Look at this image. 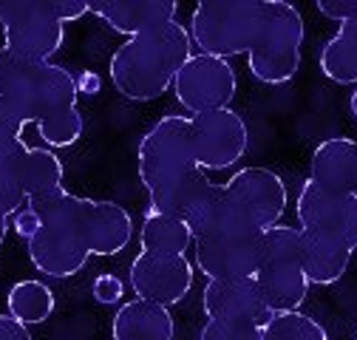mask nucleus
<instances>
[{
    "label": "nucleus",
    "instance_id": "nucleus-1",
    "mask_svg": "<svg viewBox=\"0 0 357 340\" xmlns=\"http://www.w3.org/2000/svg\"><path fill=\"white\" fill-rule=\"evenodd\" d=\"M303 37V17L287 0H202L190 17V40L202 54H247L250 74L264 85H284L298 74Z\"/></svg>",
    "mask_w": 357,
    "mask_h": 340
},
{
    "label": "nucleus",
    "instance_id": "nucleus-31",
    "mask_svg": "<svg viewBox=\"0 0 357 340\" xmlns=\"http://www.w3.org/2000/svg\"><path fill=\"white\" fill-rule=\"evenodd\" d=\"M40 224H43V222H40V212H37L29 201L12 212V230H15L20 238H26V241L40 230Z\"/></svg>",
    "mask_w": 357,
    "mask_h": 340
},
{
    "label": "nucleus",
    "instance_id": "nucleus-34",
    "mask_svg": "<svg viewBox=\"0 0 357 340\" xmlns=\"http://www.w3.org/2000/svg\"><path fill=\"white\" fill-rule=\"evenodd\" d=\"M0 340H34V337L23 320L6 312V315H0Z\"/></svg>",
    "mask_w": 357,
    "mask_h": 340
},
{
    "label": "nucleus",
    "instance_id": "nucleus-4",
    "mask_svg": "<svg viewBox=\"0 0 357 340\" xmlns=\"http://www.w3.org/2000/svg\"><path fill=\"white\" fill-rule=\"evenodd\" d=\"M0 97H6L26 122H40L77 108L79 85L66 65L0 46Z\"/></svg>",
    "mask_w": 357,
    "mask_h": 340
},
{
    "label": "nucleus",
    "instance_id": "nucleus-16",
    "mask_svg": "<svg viewBox=\"0 0 357 340\" xmlns=\"http://www.w3.org/2000/svg\"><path fill=\"white\" fill-rule=\"evenodd\" d=\"M111 337L114 340H173L176 337V320L167 307L133 298L122 304L119 312L111 320Z\"/></svg>",
    "mask_w": 357,
    "mask_h": 340
},
{
    "label": "nucleus",
    "instance_id": "nucleus-37",
    "mask_svg": "<svg viewBox=\"0 0 357 340\" xmlns=\"http://www.w3.org/2000/svg\"><path fill=\"white\" fill-rule=\"evenodd\" d=\"M354 340H357V337H354Z\"/></svg>",
    "mask_w": 357,
    "mask_h": 340
},
{
    "label": "nucleus",
    "instance_id": "nucleus-27",
    "mask_svg": "<svg viewBox=\"0 0 357 340\" xmlns=\"http://www.w3.org/2000/svg\"><path fill=\"white\" fill-rule=\"evenodd\" d=\"M15 153H17V148L15 150H0V207H6L12 212L26 204V193H23V185H20Z\"/></svg>",
    "mask_w": 357,
    "mask_h": 340
},
{
    "label": "nucleus",
    "instance_id": "nucleus-33",
    "mask_svg": "<svg viewBox=\"0 0 357 340\" xmlns=\"http://www.w3.org/2000/svg\"><path fill=\"white\" fill-rule=\"evenodd\" d=\"M52 9L60 17V23H74L91 12V3L88 0H52Z\"/></svg>",
    "mask_w": 357,
    "mask_h": 340
},
{
    "label": "nucleus",
    "instance_id": "nucleus-26",
    "mask_svg": "<svg viewBox=\"0 0 357 340\" xmlns=\"http://www.w3.org/2000/svg\"><path fill=\"white\" fill-rule=\"evenodd\" d=\"M37 125V134L43 137L49 148H71L79 142L82 131H85V119L77 108H68V111H60L49 119H40L34 122Z\"/></svg>",
    "mask_w": 357,
    "mask_h": 340
},
{
    "label": "nucleus",
    "instance_id": "nucleus-13",
    "mask_svg": "<svg viewBox=\"0 0 357 340\" xmlns=\"http://www.w3.org/2000/svg\"><path fill=\"white\" fill-rule=\"evenodd\" d=\"M202 309L207 318L244 320V323H255V326H264L273 318L255 278L207 281V286L202 292Z\"/></svg>",
    "mask_w": 357,
    "mask_h": 340
},
{
    "label": "nucleus",
    "instance_id": "nucleus-17",
    "mask_svg": "<svg viewBox=\"0 0 357 340\" xmlns=\"http://www.w3.org/2000/svg\"><path fill=\"white\" fill-rule=\"evenodd\" d=\"M255 281L261 286V295L270 312H295L303 307L309 295V281L301 270V264H264L255 272Z\"/></svg>",
    "mask_w": 357,
    "mask_h": 340
},
{
    "label": "nucleus",
    "instance_id": "nucleus-12",
    "mask_svg": "<svg viewBox=\"0 0 357 340\" xmlns=\"http://www.w3.org/2000/svg\"><path fill=\"white\" fill-rule=\"evenodd\" d=\"M196 267L207 281H236L255 278L264 264L261 230L252 233H227L196 241Z\"/></svg>",
    "mask_w": 357,
    "mask_h": 340
},
{
    "label": "nucleus",
    "instance_id": "nucleus-9",
    "mask_svg": "<svg viewBox=\"0 0 357 340\" xmlns=\"http://www.w3.org/2000/svg\"><path fill=\"white\" fill-rule=\"evenodd\" d=\"M190 139L199 170H227L247 156L250 128L238 111L221 108L190 116Z\"/></svg>",
    "mask_w": 357,
    "mask_h": 340
},
{
    "label": "nucleus",
    "instance_id": "nucleus-19",
    "mask_svg": "<svg viewBox=\"0 0 357 340\" xmlns=\"http://www.w3.org/2000/svg\"><path fill=\"white\" fill-rule=\"evenodd\" d=\"M133 238L130 212L116 201H94L91 212V255H119Z\"/></svg>",
    "mask_w": 357,
    "mask_h": 340
},
{
    "label": "nucleus",
    "instance_id": "nucleus-28",
    "mask_svg": "<svg viewBox=\"0 0 357 340\" xmlns=\"http://www.w3.org/2000/svg\"><path fill=\"white\" fill-rule=\"evenodd\" d=\"M199 340H261V326L227 318H207Z\"/></svg>",
    "mask_w": 357,
    "mask_h": 340
},
{
    "label": "nucleus",
    "instance_id": "nucleus-32",
    "mask_svg": "<svg viewBox=\"0 0 357 340\" xmlns=\"http://www.w3.org/2000/svg\"><path fill=\"white\" fill-rule=\"evenodd\" d=\"M315 9H318L324 17L337 20V23L357 20V0H318Z\"/></svg>",
    "mask_w": 357,
    "mask_h": 340
},
{
    "label": "nucleus",
    "instance_id": "nucleus-2",
    "mask_svg": "<svg viewBox=\"0 0 357 340\" xmlns=\"http://www.w3.org/2000/svg\"><path fill=\"white\" fill-rule=\"evenodd\" d=\"M29 204L40 212L43 222L40 230L26 241L34 270L60 281L82 272L91 255L94 199L77 196L63 185L57 190L31 196Z\"/></svg>",
    "mask_w": 357,
    "mask_h": 340
},
{
    "label": "nucleus",
    "instance_id": "nucleus-15",
    "mask_svg": "<svg viewBox=\"0 0 357 340\" xmlns=\"http://www.w3.org/2000/svg\"><path fill=\"white\" fill-rule=\"evenodd\" d=\"M151 193V210L153 212H165V216L182 219V222H193L207 210V204L215 199L218 185L204 173V170H190L185 176H176Z\"/></svg>",
    "mask_w": 357,
    "mask_h": 340
},
{
    "label": "nucleus",
    "instance_id": "nucleus-18",
    "mask_svg": "<svg viewBox=\"0 0 357 340\" xmlns=\"http://www.w3.org/2000/svg\"><path fill=\"white\" fill-rule=\"evenodd\" d=\"M351 249L340 241L321 238L315 233H303V255H301V270L312 286H332L337 284L351 261Z\"/></svg>",
    "mask_w": 357,
    "mask_h": 340
},
{
    "label": "nucleus",
    "instance_id": "nucleus-24",
    "mask_svg": "<svg viewBox=\"0 0 357 340\" xmlns=\"http://www.w3.org/2000/svg\"><path fill=\"white\" fill-rule=\"evenodd\" d=\"M261 340H329V334L315 318L295 309V312H275L261 326Z\"/></svg>",
    "mask_w": 357,
    "mask_h": 340
},
{
    "label": "nucleus",
    "instance_id": "nucleus-36",
    "mask_svg": "<svg viewBox=\"0 0 357 340\" xmlns=\"http://www.w3.org/2000/svg\"><path fill=\"white\" fill-rule=\"evenodd\" d=\"M349 111H351V116L357 119V88H354L351 97H349Z\"/></svg>",
    "mask_w": 357,
    "mask_h": 340
},
{
    "label": "nucleus",
    "instance_id": "nucleus-23",
    "mask_svg": "<svg viewBox=\"0 0 357 340\" xmlns=\"http://www.w3.org/2000/svg\"><path fill=\"white\" fill-rule=\"evenodd\" d=\"M6 307H9V315L23 320L26 326H40V323H46L54 315L57 301H54L52 286H46L37 278H29V281H17L9 289Z\"/></svg>",
    "mask_w": 357,
    "mask_h": 340
},
{
    "label": "nucleus",
    "instance_id": "nucleus-21",
    "mask_svg": "<svg viewBox=\"0 0 357 340\" xmlns=\"http://www.w3.org/2000/svg\"><path fill=\"white\" fill-rule=\"evenodd\" d=\"M321 71L337 85H357V20L340 23L337 34L321 49Z\"/></svg>",
    "mask_w": 357,
    "mask_h": 340
},
{
    "label": "nucleus",
    "instance_id": "nucleus-6",
    "mask_svg": "<svg viewBox=\"0 0 357 340\" xmlns=\"http://www.w3.org/2000/svg\"><path fill=\"white\" fill-rule=\"evenodd\" d=\"M0 29L6 49L37 60H52L66 42V23L54 15L52 0L0 3Z\"/></svg>",
    "mask_w": 357,
    "mask_h": 340
},
{
    "label": "nucleus",
    "instance_id": "nucleus-25",
    "mask_svg": "<svg viewBox=\"0 0 357 340\" xmlns=\"http://www.w3.org/2000/svg\"><path fill=\"white\" fill-rule=\"evenodd\" d=\"M261 247H264V264H301L303 230L289 224H273L261 230Z\"/></svg>",
    "mask_w": 357,
    "mask_h": 340
},
{
    "label": "nucleus",
    "instance_id": "nucleus-20",
    "mask_svg": "<svg viewBox=\"0 0 357 340\" xmlns=\"http://www.w3.org/2000/svg\"><path fill=\"white\" fill-rule=\"evenodd\" d=\"M15 159H17V173H20V185H23L26 201L31 196L63 187L66 164L52 148H29V145H23V148H17Z\"/></svg>",
    "mask_w": 357,
    "mask_h": 340
},
{
    "label": "nucleus",
    "instance_id": "nucleus-11",
    "mask_svg": "<svg viewBox=\"0 0 357 340\" xmlns=\"http://www.w3.org/2000/svg\"><path fill=\"white\" fill-rule=\"evenodd\" d=\"M130 289L137 298L170 309L173 304H182L193 289V264L188 261V255L142 249L130 261Z\"/></svg>",
    "mask_w": 357,
    "mask_h": 340
},
{
    "label": "nucleus",
    "instance_id": "nucleus-7",
    "mask_svg": "<svg viewBox=\"0 0 357 340\" xmlns=\"http://www.w3.org/2000/svg\"><path fill=\"white\" fill-rule=\"evenodd\" d=\"M173 94L188 114H210L230 108L238 94V77L230 60L213 54H193L173 79Z\"/></svg>",
    "mask_w": 357,
    "mask_h": 340
},
{
    "label": "nucleus",
    "instance_id": "nucleus-22",
    "mask_svg": "<svg viewBox=\"0 0 357 340\" xmlns=\"http://www.w3.org/2000/svg\"><path fill=\"white\" fill-rule=\"evenodd\" d=\"M190 244H193V233H190L188 222L148 210V216L139 227V247L142 249L167 252V255H185Z\"/></svg>",
    "mask_w": 357,
    "mask_h": 340
},
{
    "label": "nucleus",
    "instance_id": "nucleus-14",
    "mask_svg": "<svg viewBox=\"0 0 357 340\" xmlns=\"http://www.w3.org/2000/svg\"><path fill=\"white\" fill-rule=\"evenodd\" d=\"M91 15H97L111 31L130 40L176 23L178 6L173 0H100L91 3Z\"/></svg>",
    "mask_w": 357,
    "mask_h": 340
},
{
    "label": "nucleus",
    "instance_id": "nucleus-29",
    "mask_svg": "<svg viewBox=\"0 0 357 340\" xmlns=\"http://www.w3.org/2000/svg\"><path fill=\"white\" fill-rule=\"evenodd\" d=\"M29 122L23 119V114L6 100V97H0V150H15L23 142V128Z\"/></svg>",
    "mask_w": 357,
    "mask_h": 340
},
{
    "label": "nucleus",
    "instance_id": "nucleus-5",
    "mask_svg": "<svg viewBox=\"0 0 357 340\" xmlns=\"http://www.w3.org/2000/svg\"><path fill=\"white\" fill-rule=\"evenodd\" d=\"M137 164H139V179L148 190L196 170L190 116L167 114L156 119V125H151V131L139 142Z\"/></svg>",
    "mask_w": 357,
    "mask_h": 340
},
{
    "label": "nucleus",
    "instance_id": "nucleus-30",
    "mask_svg": "<svg viewBox=\"0 0 357 340\" xmlns=\"http://www.w3.org/2000/svg\"><path fill=\"white\" fill-rule=\"evenodd\" d=\"M91 292H94V298H97V304L111 307V304H119V301H122V295H125V284H122L114 272H102V275H97V281H94Z\"/></svg>",
    "mask_w": 357,
    "mask_h": 340
},
{
    "label": "nucleus",
    "instance_id": "nucleus-3",
    "mask_svg": "<svg viewBox=\"0 0 357 340\" xmlns=\"http://www.w3.org/2000/svg\"><path fill=\"white\" fill-rule=\"evenodd\" d=\"M193 57V40L182 23H170L159 31H148L125 40L111 54L114 88L133 102H153L173 88V79Z\"/></svg>",
    "mask_w": 357,
    "mask_h": 340
},
{
    "label": "nucleus",
    "instance_id": "nucleus-8",
    "mask_svg": "<svg viewBox=\"0 0 357 340\" xmlns=\"http://www.w3.org/2000/svg\"><path fill=\"white\" fill-rule=\"evenodd\" d=\"M225 201L238 212L250 230H266L281 224L287 210V185L270 167H241L221 185Z\"/></svg>",
    "mask_w": 357,
    "mask_h": 340
},
{
    "label": "nucleus",
    "instance_id": "nucleus-35",
    "mask_svg": "<svg viewBox=\"0 0 357 340\" xmlns=\"http://www.w3.org/2000/svg\"><path fill=\"white\" fill-rule=\"evenodd\" d=\"M9 227H12V210L0 207V247H3V241L9 235Z\"/></svg>",
    "mask_w": 357,
    "mask_h": 340
},
{
    "label": "nucleus",
    "instance_id": "nucleus-10",
    "mask_svg": "<svg viewBox=\"0 0 357 340\" xmlns=\"http://www.w3.org/2000/svg\"><path fill=\"white\" fill-rule=\"evenodd\" d=\"M295 212L303 233H315L321 238L340 241L351 252L357 249V199L354 196L326 190L309 179L298 193Z\"/></svg>",
    "mask_w": 357,
    "mask_h": 340
}]
</instances>
